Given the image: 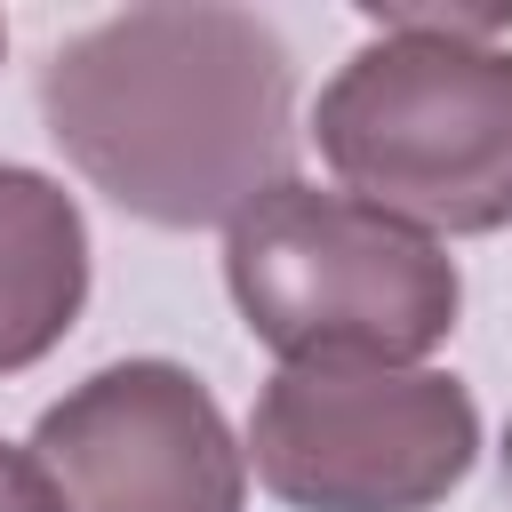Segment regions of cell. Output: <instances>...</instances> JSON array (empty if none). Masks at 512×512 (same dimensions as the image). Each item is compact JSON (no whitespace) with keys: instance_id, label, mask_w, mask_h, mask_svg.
<instances>
[{"instance_id":"8992f818","label":"cell","mask_w":512,"mask_h":512,"mask_svg":"<svg viewBox=\"0 0 512 512\" xmlns=\"http://www.w3.org/2000/svg\"><path fill=\"white\" fill-rule=\"evenodd\" d=\"M88 304V224L64 184L0 160V376L48 360Z\"/></svg>"},{"instance_id":"277c9868","label":"cell","mask_w":512,"mask_h":512,"mask_svg":"<svg viewBox=\"0 0 512 512\" xmlns=\"http://www.w3.org/2000/svg\"><path fill=\"white\" fill-rule=\"evenodd\" d=\"M256 480L296 512H432L480 456V408L440 368H280L248 416Z\"/></svg>"},{"instance_id":"52a82bcc","label":"cell","mask_w":512,"mask_h":512,"mask_svg":"<svg viewBox=\"0 0 512 512\" xmlns=\"http://www.w3.org/2000/svg\"><path fill=\"white\" fill-rule=\"evenodd\" d=\"M0 512H64V496L40 472V456L32 448H8V440H0Z\"/></svg>"},{"instance_id":"6da1fadb","label":"cell","mask_w":512,"mask_h":512,"mask_svg":"<svg viewBox=\"0 0 512 512\" xmlns=\"http://www.w3.org/2000/svg\"><path fill=\"white\" fill-rule=\"evenodd\" d=\"M40 120L112 208L168 232L232 224L288 184L296 64L256 8H120L48 48Z\"/></svg>"},{"instance_id":"3957f363","label":"cell","mask_w":512,"mask_h":512,"mask_svg":"<svg viewBox=\"0 0 512 512\" xmlns=\"http://www.w3.org/2000/svg\"><path fill=\"white\" fill-rule=\"evenodd\" d=\"M224 288L256 344H272L288 368L312 360H376L408 368L424 360L464 304L456 256L320 184H272L224 224Z\"/></svg>"},{"instance_id":"5b68a950","label":"cell","mask_w":512,"mask_h":512,"mask_svg":"<svg viewBox=\"0 0 512 512\" xmlns=\"http://www.w3.org/2000/svg\"><path fill=\"white\" fill-rule=\"evenodd\" d=\"M32 456L64 512H240L248 496V448L176 360L96 368L32 424Z\"/></svg>"},{"instance_id":"7a4b0ae2","label":"cell","mask_w":512,"mask_h":512,"mask_svg":"<svg viewBox=\"0 0 512 512\" xmlns=\"http://www.w3.org/2000/svg\"><path fill=\"white\" fill-rule=\"evenodd\" d=\"M376 40L344 56L320 88L312 136L352 200L432 224L504 232L512 224V48L480 32H440L432 8H368Z\"/></svg>"},{"instance_id":"ba28073f","label":"cell","mask_w":512,"mask_h":512,"mask_svg":"<svg viewBox=\"0 0 512 512\" xmlns=\"http://www.w3.org/2000/svg\"><path fill=\"white\" fill-rule=\"evenodd\" d=\"M0 48H8V32H0Z\"/></svg>"}]
</instances>
